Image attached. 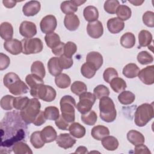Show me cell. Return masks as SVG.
<instances>
[{
    "instance_id": "cell-9",
    "label": "cell",
    "mask_w": 154,
    "mask_h": 154,
    "mask_svg": "<svg viewBox=\"0 0 154 154\" xmlns=\"http://www.w3.org/2000/svg\"><path fill=\"white\" fill-rule=\"evenodd\" d=\"M57 25L56 17L52 14L45 16L40 23V29L42 32L48 34L54 32Z\"/></svg>"
},
{
    "instance_id": "cell-44",
    "label": "cell",
    "mask_w": 154,
    "mask_h": 154,
    "mask_svg": "<svg viewBox=\"0 0 154 154\" xmlns=\"http://www.w3.org/2000/svg\"><path fill=\"white\" fill-rule=\"evenodd\" d=\"M93 94L96 99H100L103 97H108L109 95V90L108 88L104 85H98L94 88Z\"/></svg>"
},
{
    "instance_id": "cell-32",
    "label": "cell",
    "mask_w": 154,
    "mask_h": 154,
    "mask_svg": "<svg viewBox=\"0 0 154 154\" xmlns=\"http://www.w3.org/2000/svg\"><path fill=\"white\" fill-rule=\"evenodd\" d=\"M111 88L116 93H120L124 91L126 87V83L125 80L121 78L116 77L111 80L109 83Z\"/></svg>"
},
{
    "instance_id": "cell-53",
    "label": "cell",
    "mask_w": 154,
    "mask_h": 154,
    "mask_svg": "<svg viewBox=\"0 0 154 154\" xmlns=\"http://www.w3.org/2000/svg\"><path fill=\"white\" fill-rule=\"evenodd\" d=\"M55 123L58 128H59L60 129L63 131H67L69 129V123L64 120L61 115L60 116L59 118L55 121Z\"/></svg>"
},
{
    "instance_id": "cell-24",
    "label": "cell",
    "mask_w": 154,
    "mask_h": 154,
    "mask_svg": "<svg viewBox=\"0 0 154 154\" xmlns=\"http://www.w3.org/2000/svg\"><path fill=\"white\" fill-rule=\"evenodd\" d=\"M83 15L87 22H92L98 19L99 11L96 7L93 5H88L84 9Z\"/></svg>"
},
{
    "instance_id": "cell-2",
    "label": "cell",
    "mask_w": 154,
    "mask_h": 154,
    "mask_svg": "<svg viewBox=\"0 0 154 154\" xmlns=\"http://www.w3.org/2000/svg\"><path fill=\"white\" fill-rule=\"evenodd\" d=\"M99 110L100 119L107 123L112 122L117 116V111L112 100L109 97L100 99Z\"/></svg>"
},
{
    "instance_id": "cell-23",
    "label": "cell",
    "mask_w": 154,
    "mask_h": 154,
    "mask_svg": "<svg viewBox=\"0 0 154 154\" xmlns=\"http://www.w3.org/2000/svg\"><path fill=\"white\" fill-rule=\"evenodd\" d=\"M68 131L73 137L77 138H82L84 137L86 132L85 128L77 122H74L70 125Z\"/></svg>"
},
{
    "instance_id": "cell-39",
    "label": "cell",
    "mask_w": 154,
    "mask_h": 154,
    "mask_svg": "<svg viewBox=\"0 0 154 154\" xmlns=\"http://www.w3.org/2000/svg\"><path fill=\"white\" fill-rule=\"evenodd\" d=\"M31 72L32 73L43 78L46 73L43 63L40 61H34L31 66Z\"/></svg>"
},
{
    "instance_id": "cell-51",
    "label": "cell",
    "mask_w": 154,
    "mask_h": 154,
    "mask_svg": "<svg viewBox=\"0 0 154 154\" xmlns=\"http://www.w3.org/2000/svg\"><path fill=\"white\" fill-rule=\"evenodd\" d=\"M143 22L148 27L154 26V13L151 11L145 12L143 15Z\"/></svg>"
},
{
    "instance_id": "cell-43",
    "label": "cell",
    "mask_w": 154,
    "mask_h": 154,
    "mask_svg": "<svg viewBox=\"0 0 154 154\" xmlns=\"http://www.w3.org/2000/svg\"><path fill=\"white\" fill-rule=\"evenodd\" d=\"M70 90L73 93L77 96H79L81 94L87 91V85L85 83L81 81H75L70 87Z\"/></svg>"
},
{
    "instance_id": "cell-15",
    "label": "cell",
    "mask_w": 154,
    "mask_h": 154,
    "mask_svg": "<svg viewBox=\"0 0 154 154\" xmlns=\"http://www.w3.org/2000/svg\"><path fill=\"white\" fill-rule=\"evenodd\" d=\"M41 5L37 1H30L26 2L22 8V11L26 16H34L40 10Z\"/></svg>"
},
{
    "instance_id": "cell-1",
    "label": "cell",
    "mask_w": 154,
    "mask_h": 154,
    "mask_svg": "<svg viewBox=\"0 0 154 154\" xmlns=\"http://www.w3.org/2000/svg\"><path fill=\"white\" fill-rule=\"evenodd\" d=\"M3 82L9 91L14 96L22 95L27 93L29 91V88L26 84L14 72H10L5 75Z\"/></svg>"
},
{
    "instance_id": "cell-35",
    "label": "cell",
    "mask_w": 154,
    "mask_h": 154,
    "mask_svg": "<svg viewBox=\"0 0 154 154\" xmlns=\"http://www.w3.org/2000/svg\"><path fill=\"white\" fill-rule=\"evenodd\" d=\"M55 82L56 85L60 88H66L71 83V79L69 75L66 73H61L55 76Z\"/></svg>"
},
{
    "instance_id": "cell-31",
    "label": "cell",
    "mask_w": 154,
    "mask_h": 154,
    "mask_svg": "<svg viewBox=\"0 0 154 154\" xmlns=\"http://www.w3.org/2000/svg\"><path fill=\"white\" fill-rule=\"evenodd\" d=\"M116 13L118 17L117 18L124 21L128 20L131 17L132 11L128 6L126 5H120L117 7Z\"/></svg>"
},
{
    "instance_id": "cell-29",
    "label": "cell",
    "mask_w": 154,
    "mask_h": 154,
    "mask_svg": "<svg viewBox=\"0 0 154 154\" xmlns=\"http://www.w3.org/2000/svg\"><path fill=\"white\" fill-rule=\"evenodd\" d=\"M152 34L147 30H141L138 34V42L140 47L149 46L152 42Z\"/></svg>"
},
{
    "instance_id": "cell-55",
    "label": "cell",
    "mask_w": 154,
    "mask_h": 154,
    "mask_svg": "<svg viewBox=\"0 0 154 154\" xmlns=\"http://www.w3.org/2000/svg\"><path fill=\"white\" fill-rule=\"evenodd\" d=\"M135 153H145V154H150L151 152L148 149V147L143 144H140L136 145L134 149Z\"/></svg>"
},
{
    "instance_id": "cell-28",
    "label": "cell",
    "mask_w": 154,
    "mask_h": 154,
    "mask_svg": "<svg viewBox=\"0 0 154 154\" xmlns=\"http://www.w3.org/2000/svg\"><path fill=\"white\" fill-rule=\"evenodd\" d=\"M121 45L127 49L132 48L135 44V37L134 34L130 32L125 33L120 38Z\"/></svg>"
},
{
    "instance_id": "cell-14",
    "label": "cell",
    "mask_w": 154,
    "mask_h": 154,
    "mask_svg": "<svg viewBox=\"0 0 154 154\" xmlns=\"http://www.w3.org/2000/svg\"><path fill=\"white\" fill-rule=\"evenodd\" d=\"M4 48L12 55H18L22 52V42L16 38L5 41L4 43Z\"/></svg>"
},
{
    "instance_id": "cell-6",
    "label": "cell",
    "mask_w": 154,
    "mask_h": 154,
    "mask_svg": "<svg viewBox=\"0 0 154 154\" xmlns=\"http://www.w3.org/2000/svg\"><path fill=\"white\" fill-rule=\"evenodd\" d=\"M31 95L37 99L45 102L53 101L57 95L55 90L50 85L42 84L34 89H30Z\"/></svg>"
},
{
    "instance_id": "cell-13",
    "label": "cell",
    "mask_w": 154,
    "mask_h": 154,
    "mask_svg": "<svg viewBox=\"0 0 154 154\" xmlns=\"http://www.w3.org/2000/svg\"><path fill=\"white\" fill-rule=\"evenodd\" d=\"M58 146L64 149L72 147L76 142V140L74 138L71 134H60L56 139Z\"/></svg>"
},
{
    "instance_id": "cell-57",
    "label": "cell",
    "mask_w": 154,
    "mask_h": 154,
    "mask_svg": "<svg viewBox=\"0 0 154 154\" xmlns=\"http://www.w3.org/2000/svg\"><path fill=\"white\" fill-rule=\"evenodd\" d=\"M65 43L61 42L57 46L52 49V53L56 56H61L64 54V48Z\"/></svg>"
},
{
    "instance_id": "cell-16",
    "label": "cell",
    "mask_w": 154,
    "mask_h": 154,
    "mask_svg": "<svg viewBox=\"0 0 154 154\" xmlns=\"http://www.w3.org/2000/svg\"><path fill=\"white\" fill-rule=\"evenodd\" d=\"M106 25L108 31L111 34H117L124 29L125 23L117 17H113L107 21Z\"/></svg>"
},
{
    "instance_id": "cell-37",
    "label": "cell",
    "mask_w": 154,
    "mask_h": 154,
    "mask_svg": "<svg viewBox=\"0 0 154 154\" xmlns=\"http://www.w3.org/2000/svg\"><path fill=\"white\" fill-rule=\"evenodd\" d=\"M13 151L16 154H32V151L30 147L23 142H16L12 147Z\"/></svg>"
},
{
    "instance_id": "cell-26",
    "label": "cell",
    "mask_w": 154,
    "mask_h": 154,
    "mask_svg": "<svg viewBox=\"0 0 154 154\" xmlns=\"http://www.w3.org/2000/svg\"><path fill=\"white\" fill-rule=\"evenodd\" d=\"M140 71V68L136 64L129 63L123 67L122 72L125 77L128 78H134L138 76Z\"/></svg>"
},
{
    "instance_id": "cell-25",
    "label": "cell",
    "mask_w": 154,
    "mask_h": 154,
    "mask_svg": "<svg viewBox=\"0 0 154 154\" xmlns=\"http://www.w3.org/2000/svg\"><path fill=\"white\" fill-rule=\"evenodd\" d=\"M127 139L134 146L143 144L145 141L144 135L141 132L135 130H131L128 132Z\"/></svg>"
},
{
    "instance_id": "cell-7",
    "label": "cell",
    "mask_w": 154,
    "mask_h": 154,
    "mask_svg": "<svg viewBox=\"0 0 154 154\" xmlns=\"http://www.w3.org/2000/svg\"><path fill=\"white\" fill-rule=\"evenodd\" d=\"M22 44V52L25 55L37 54L43 48L42 41L38 38H23L21 40Z\"/></svg>"
},
{
    "instance_id": "cell-18",
    "label": "cell",
    "mask_w": 154,
    "mask_h": 154,
    "mask_svg": "<svg viewBox=\"0 0 154 154\" xmlns=\"http://www.w3.org/2000/svg\"><path fill=\"white\" fill-rule=\"evenodd\" d=\"M41 136L42 140L45 143H51L56 140L57 138V132L51 126L45 127L41 131Z\"/></svg>"
},
{
    "instance_id": "cell-59",
    "label": "cell",
    "mask_w": 154,
    "mask_h": 154,
    "mask_svg": "<svg viewBox=\"0 0 154 154\" xmlns=\"http://www.w3.org/2000/svg\"><path fill=\"white\" fill-rule=\"evenodd\" d=\"M75 153H88V152L87 150V149L84 146H79L77 148L76 151L75 152Z\"/></svg>"
},
{
    "instance_id": "cell-36",
    "label": "cell",
    "mask_w": 154,
    "mask_h": 154,
    "mask_svg": "<svg viewBox=\"0 0 154 154\" xmlns=\"http://www.w3.org/2000/svg\"><path fill=\"white\" fill-rule=\"evenodd\" d=\"M45 40L46 45L51 49L55 48L61 42L60 36L55 32L46 34L45 37Z\"/></svg>"
},
{
    "instance_id": "cell-56",
    "label": "cell",
    "mask_w": 154,
    "mask_h": 154,
    "mask_svg": "<svg viewBox=\"0 0 154 154\" xmlns=\"http://www.w3.org/2000/svg\"><path fill=\"white\" fill-rule=\"evenodd\" d=\"M46 117L45 116L44 112L43 111H40L39 114L36 117L35 119L34 120V121L32 123L35 126H41L43 124H44L45 123V122H46Z\"/></svg>"
},
{
    "instance_id": "cell-33",
    "label": "cell",
    "mask_w": 154,
    "mask_h": 154,
    "mask_svg": "<svg viewBox=\"0 0 154 154\" xmlns=\"http://www.w3.org/2000/svg\"><path fill=\"white\" fill-rule=\"evenodd\" d=\"M25 82L30 87V89H34L40 85L44 84L43 78L33 73L29 74L26 76Z\"/></svg>"
},
{
    "instance_id": "cell-61",
    "label": "cell",
    "mask_w": 154,
    "mask_h": 154,
    "mask_svg": "<svg viewBox=\"0 0 154 154\" xmlns=\"http://www.w3.org/2000/svg\"><path fill=\"white\" fill-rule=\"evenodd\" d=\"M73 3L77 6H80L81 5H82V4L85 3L86 2V1H81V0H72Z\"/></svg>"
},
{
    "instance_id": "cell-20",
    "label": "cell",
    "mask_w": 154,
    "mask_h": 154,
    "mask_svg": "<svg viewBox=\"0 0 154 154\" xmlns=\"http://www.w3.org/2000/svg\"><path fill=\"white\" fill-rule=\"evenodd\" d=\"M91 135L96 140L100 141L104 137L109 135V129L105 126L97 125L92 128Z\"/></svg>"
},
{
    "instance_id": "cell-5",
    "label": "cell",
    "mask_w": 154,
    "mask_h": 154,
    "mask_svg": "<svg viewBox=\"0 0 154 154\" xmlns=\"http://www.w3.org/2000/svg\"><path fill=\"white\" fill-rule=\"evenodd\" d=\"M61 116L67 122L73 123L75 120V107H76V101L75 99L70 96H64L60 102Z\"/></svg>"
},
{
    "instance_id": "cell-52",
    "label": "cell",
    "mask_w": 154,
    "mask_h": 154,
    "mask_svg": "<svg viewBox=\"0 0 154 154\" xmlns=\"http://www.w3.org/2000/svg\"><path fill=\"white\" fill-rule=\"evenodd\" d=\"M60 64L63 69H67L70 68L73 64V61L72 58H69L64 54L59 57Z\"/></svg>"
},
{
    "instance_id": "cell-11",
    "label": "cell",
    "mask_w": 154,
    "mask_h": 154,
    "mask_svg": "<svg viewBox=\"0 0 154 154\" xmlns=\"http://www.w3.org/2000/svg\"><path fill=\"white\" fill-rule=\"evenodd\" d=\"M87 32L90 37L93 38L100 37L103 33V25L99 20L89 22L87 26Z\"/></svg>"
},
{
    "instance_id": "cell-49",
    "label": "cell",
    "mask_w": 154,
    "mask_h": 154,
    "mask_svg": "<svg viewBox=\"0 0 154 154\" xmlns=\"http://www.w3.org/2000/svg\"><path fill=\"white\" fill-rule=\"evenodd\" d=\"M77 51L76 44L72 42H67L64 45V55L69 58H72Z\"/></svg>"
},
{
    "instance_id": "cell-41",
    "label": "cell",
    "mask_w": 154,
    "mask_h": 154,
    "mask_svg": "<svg viewBox=\"0 0 154 154\" xmlns=\"http://www.w3.org/2000/svg\"><path fill=\"white\" fill-rule=\"evenodd\" d=\"M81 119L82 122L85 125L92 126L94 125L97 122V116L94 111L91 110L86 114H81Z\"/></svg>"
},
{
    "instance_id": "cell-54",
    "label": "cell",
    "mask_w": 154,
    "mask_h": 154,
    "mask_svg": "<svg viewBox=\"0 0 154 154\" xmlns=\"http://www.w3.org/2000/svg\"><path fill=\"white\" fill-rule=\"evenodd\" d=\"M10 63L9 57L3 53L0 54V70H3L6 69Z\"/></svg>"
},
{
    "instance_id": "cell-38",
    "label": "cell",
    "mask_w": 154,
    "mask_h": 154,
    "mask_svg": "<svg viewBox=\"0 0 154 154\" xmlns=\"http://www.w3.org/2000/svg\"><path fill=\"white\" fill-rule=\"evenodd\" d=\"M60 8L61 11L66 15L74 14L78 11V7L73 3L72 0L63 1L61 4Z\"/></svg>"
},
{
    "instance_id": "cell-47",
    "label": "cell",
    "mask_w": 154,
    "mask_h": 154,
    "mask_svg": "<svg viewBox=\"0 0 154 154\" xmlns=\"http://www.w3.org/2000/svg\"><path fill=\"white\" fill-rule=\"evenodd\" d=\"M120 5L119 1L117 0H108L104 3V10L109 14H115L117 7Z\"/></svg>"
},
{
    "instance_id": "cell-40",
    "label": "cell",
    "mask_w": 154,
    "mask_h": 154,
    "mask_svg": "<svg viewBox=\"0 0 154 154\" xmlns=\"http://www.w3.org/2000/svg\"><path fill=\"white\" fill-rule=\"evenodd\" d=\"M30 142L32 146L35 149H40L44 146L45 143L42 140L41 131L34 132L30 137Z\"/></svg>"
},
{
    "instance_id": "cell-27",
    "label": "cell",
    "mask_w": 154,
    "mask_h": 154,
    "mask_svg": "<svg viewBox=\"0 0 154 154\" xmlns=\"http://www.w3.org/2000/svg\"><path fill=\"white\" fill-rule=\"evenodd\" d=\"M102 144L107 150L114 151L118 148L119 144L116 137L108 135L102 140Z\"/></svg>"
},
{
    "instance_id": "cell-17",
    "label": "cell",
    "mask_w": 154,
    "mask_h": 154,
    "mask_svg": "<svg viewBox=\"0 0 154 154\" xmlns=\"http://www.w3.org/2000/svg\"><path fill=\"white\" fill-rule=\"evenodd\" d=\"M80 24V22L77 15L70 14L66 15L64 19V25L69 31H73L76 30Z\"/></svg>"
},
{
    "instance_id": "cell-34",
    "label": "cell",
    "mask_w": 154,
    "mask_h": 154,
    "mask_svg": "<svg viewBox=\"0 0 154 154\" xmlns=\"http://www.w3.org/2000/svg\"><path fill=\"white\" fill-rule=\"evenodd\" d=\"M135 99V94L130 91H123L118 96V100L123 105H130Z\"/></svg>"
},
{
    "instance_id": "cell-8",
    "label": "cell",
    "mask_w": 154,
    "mask_h": 154,
    "mask_svg": "<svg viewBox=\"0 0 154 154\" xmlns=\"http://www.w3.org/2000/svg\"><path fill=\"white\" fill-rule=\"evenodd\" d=\"M79 101L76 108L81 114H86L91 111L96 99L93 94L87 91L79 95Z\"/></svg>"
},
{
    "instance_id": "cell-12",
    "label": "cell",
    "mask_w": 154,
    "mask_h": 154,
    "mask_svg": "<svg viewBox=\"0 0 154 154\" xmlns=\"http://www.w3.org/2000/svg\"><path fill=\"white\" fill-rule=\"evenodd\" d=\"M139 79L143 83L146 85H152L154 83V66H149L140 71Z\"/></svg>"
},
{
    "instance_id": "cell-58",
    "label": "cell",
    "mask_w": 154,
    "mask_h": 154,
    "mask_svg": "<svg viewBox=\"0 0 154 154\" xmlns=\"http://www.w3.org/2000/svg\"><path fill=\"white\" fill-rule=\"evenodd\" d=\"M17 1H13V0H4L2 1V3L4 5L8 8H11L14 7Z\"/></svg>"
},
{
    "instance_id": "cell-48",
    "label": "cell",
    "mask_w": 154,
    "mask_h": 154,
    "mask_svg": "<svg viewBox=\"0 0 154 154\" xmlns=\"http://www.w3.org/2000/svg\"><path fill=\"white\" fill-rule=\"evenodd\" d=\"M14 97L11 95L3 96L1 99V107L4 110H11L13 107Z\"/></svg>"
},
{
    "instance_id": "cell-4",
    "label": "cell",
    "mask_w": 154,
    "mask_h": 154,
    "mask_svg": "<svg viewBox=\"0 0 154 154\" xmlns=\"http://www.w3.org/2000/svg\"><path fill=\"white\" fill-rule=\"evenodd\" d=\"M41 103L37 98L31 99L27 105L20 111V116L26 124L32 123L40 111Z\"/></svg>"
},
{
    "instance_id": "cell-45",
    "label": "cell",
    "mask_w": 154,
    "mask_h": 154,
    "mask_svg": "<svg viewBox=\"0 0 154 154\" xmlns=\"http://www.w3.org/2000/svg\"><path fill=\"white\" fill-rule=\"evenodd\" d=\"M137 58L138 61L143 65H146L153 61V56L146 51H143L139 52L138 54L137 55Z\"/></svg>"
},
{
    "instance_id": "cell-21",
    "label": "cell",
    "mask_w": 154,
    "mask_h": 154,
    "mask_svg": "<svg viewBox=\"0 0 154 154\" xmlns=\"http://www.w3.org/2000/svg\"><path fill=\"white\" fill-rule=\"evenodd\" d=\"M86 62H88L93 64L97 70L100 69L103 64L102 55L98 52L92 51L87 55Z\"/></svg>"
},
{
    "instance_id": "cell-22",
    "label": "cell",
    "mask_w": 154,
    "mask_h": 154,
    "mask_svg": "<svg viewBox=\"0 0 154 154\" xmlns=\"http://www.w3.org/2000/svg\"><path fill=\"white\" fill-rule=\"evenodd\" d=\"M0 35L1 38L5 41H8L13 38V28L10 23L5 22L1 24Z\"/></svg>"
},
{
    "instance_id": "cell-60",
    "label": "cell",
    "mask_w": 154,
    "mask_h": 154,
    "mask_svg": "<svg viewBox=\"0 0 154 154\" xmlns=\"http://www.w3.org/2000/svg\"><path fill=\"white\" fill-rule=\"evenodd\" d=\"M144 2V1H139V0H129V2L131 3L132 4H133L135 6L141 5Z\"/></svg>"
},
{
    "instance_id": "cell-42",
    "label": "cell",
    "mask_w": 154,
    "mask_h": 154,
    "mask_svg": "<svg viewBox=\"0 0 154 154\" xmlns=\"http://www.w3.org/2000/svg\"><path fill=\"white\" fill-rule=\"evenodd\" d=\"M44 114L46 119L49 120H56L60 117V111L58 108L53 106H48L45 109Z\"/></svg>"
},
{
    "instance_id": "cell-46",
    "label": "cell",
    "mask_w": 154,
    "mask_h": 154,
    "mask_svg": "<svg viewBox=\"0 0 154 154\" xmlns=\"http://www.w3.org/2000/svg\"><path fill=\"white\" fill-rule=\"evenodd\" d=\"M29 100L30 99H29L28 97H15L13 100V107L17 110L21 111L27 105Z\"/></svg>"
},
{
    "instance_id": "cell-50",
    "label": "cell",
    "mask_w": 154,
    "mask_h": 154,
    "mask_svg": "<svg viewBox=\"0 0 154 154\" xmlns=\"http://www.w3.org/2000/svg\"><path fill=\"white\" fill-rule=\"evenodd\" d=\"M103 77L105 82L107 83H110L112 79L118 77L117 71L112 67H108L104 70Z\"/></svg>"
},
{
    "instance_id": "cell-10",
    "label": "cell",
    "mask_w": 154,
    "mask_h": 154,
    "mask_svg": "<svg viewBox=\"0 0 154 154\" xmlns=\"http://www.w3.org/2000/svg\"><path fill=\"white\" fill-rule=\"evenodd\" d=\"M19 32L21 35L30 38L37 34V27L34 23L30 21H23L19 27Z\"/></svg>"
},
{
    "instance_id": "cell-3",
    "label": "cell",
    "mask_w": 154,
    "mask_h": 154,
    "mask_svg": "<svg viewBox=\"0 0 154 154\" xmlns=\"http://www.w3.org/2000/svg\"><path fill=\"white\" fill-rule=\"evenodd\" d=\"M153 117V108L152 104L143 103L138 106L135 112L134 122L139 127H143Z\"/></svg>"
},
{
    "instance_id": "cell-19",
    "label": "cell",
    "mask_w": 154,
    "mask_h": 154,
    "mask_svg": "<svg viewBox=\"0 0 154 154\" xmlns=\"http://www.w3.org/2000/svg\"><path fill=\"white\" fill-rule=\"evenodd\" d=\"M48 69L50 74L54 76L61 74L63 69L60 64L59 58L56 57L51 58L48 63Z\"/></svg>"
},
{
    "instance_id": "cell-30",
    "label": "cell",
    "mask_w": 154,
    "mask_h": 154,
    "mask_svg": "<svg viewBox=\"0 0 154 154\" xmlns=\"http://www.w3.org/2000/svg\"><path fill=\"white\" fill-rule=\"evenodd\" d=\"M97 71L95 66L90 63L86 62L84 63L81 67V73L83 76L90 79L93 78Z\"/></svg>"
}]
</instances>
